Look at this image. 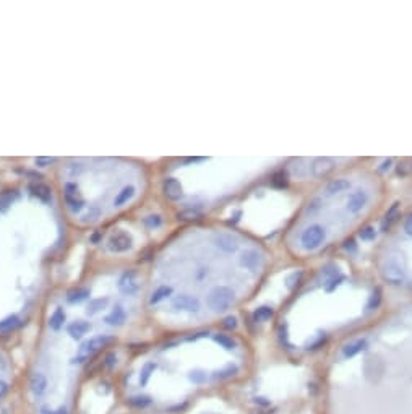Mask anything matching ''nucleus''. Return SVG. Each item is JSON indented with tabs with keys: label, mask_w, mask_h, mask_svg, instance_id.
<instances>
[{
	"label": "nucleus",
	"mask_w": 412,
	"mask_h": 414,
	"mask_svg": "<svg viewBox=\"0 0 412 414\" xmlns=\"http://www.w3.org/2000/svg\"><path fill=\"white\" fill-rule=\"evenodd\" d=\"M372 272L331 260L315 270L279 307L274 338L281 353L301 362L372 318L385 304Z\"/></svg>",
	"instance_id": "nucleus-6"
},
{
	"label": "nucleus",
	"mask_w": 412,
	"mask_h": 414,
	"mask_svg": "<svg viewBox=\"0 0 412 414\" xmlns=\"http://www.w3.org/2000/svg\"><path fill=\"white\" fill-rule=\"evenodd\" d=\"M16 414H18V412H16Z\"/></svg>",
	"instance_id": "nucleus-13"
},
{
	"label": "nucleus",
	"mask_w": 412,
	"mask_h": 414,
	"mask_svg": "<svg viewBox=\"0 0 412 414\" xmlns=\"http://www.w3.org/2000/svg\"><path fill=\"white\" fill-rule=\"evenodd\" d=\"M315 361V414H412V297L385 304Z\"/></svg>",
	"instance_id": "nucleus-5"
},
{
	"label": "nucleus",
	"mask_w": 412,
	"mask_h": 414,
	"mask_svg": "<svg viewBox=\"0 0 412 414\" xmlns=\"http://www.w3.org/2000/svg\"><path fill=\"white\" fill-rule=\"evenodd\" d=\"M15 346V343L0 339V414L18 412L23 361L16 357Z\"/></svg>",
	"instance_id": "nucleus-10"
},
{
	"label": "nucleus",
	"mask_w": 412,
	"mask_h": 414,
	"mask_svg": "<svg viewBox=\"0 0 412 414\" xmlns=\"http://www.w3.org/2000/svg\"><path fill=\"white\" fill-rule=\"evenodd\" d=\"M274 260L263 237L234 223H179L143 262L149 335L232 325L260 296Z\"/></svg>",
	"instance_id": "nucleus-2"
},
{
	"label": "nucleus",
	"mask_w": 412,
	"mask_h": 414,
	"mask_svg": "<svg viewBox=\"0 0 412 414\" xmlns=\"http://www.w3.org/2000/svg\"><path fill=\"white\" fill-rule=\"evenodd\" d=\"M109 414H166V412H149V411H135V409H123V408H114Z\"/></svg>",
	"instance_id": "nucleus-12"
},
{
	"label": "nucleus",
	"mask_w": 412,
	"mask_h": 414,
	"mask_svg": "<svg viewBox=\"0 0 412 414\" xmlns=\"http://www.w3.org/2000/svg\"><path fill=\"white\" fill-rule=\"evenodd\" d=\"M385 175L362 161L323 175L287 221L281 247L294 263H310L349 242L377 220L388 203Z\"/></svg>",
	"instance_id": "nucleus-7"
},
{
	"label": "nucleus",
	"mask_w": 412,
	"mask_h": 414,
	"mask_svg": "<svg viewBox=\"0 0 412 414\" xmlns=\"http://www.w3.org/2000/svg\"><path fill=\"white\" fill-rule=\"evenodd\" d=\"M143 263L85 255L60 278L33 327L23 359L18 414H80L88 387L130 346L151 338Z\"/></svg>",
	"instance_id": "nucleus-1"
},
{
	"label": "nucleus",
	"mask_w": 412,
	"mask_h": 414,
	"mask_svg": "<svg viewBox=\"0 0 412 414\" xmlns=\"http://www.w3.org/2000/svg\"><path fill=\"white\" fill-rule=\"evenodd\" d=\"M258 370L252 336L218 327L143 339L104 372L114 408L189 414L201 403L240 393Z\"/></svg>",
	"instance_id": "nucleus-3"
},
{
	"label": "nucleus",
	"mask_w": 412,
	"mask_h": 414,
	"mask_svg": "<svg viewBox=\"0 0 412 414\" xmlns=\"http://www.w3.org/2000/svg\"><path fill=\"white\" fill-rule=\"evenodd\" d=\"M77 242L43 169L0 175V339L34 327Z\"/></svg>",
	"instance_id": "nucleus-4"
},
{
	"label": "nucleus",
	"mask_w": 412,
	"mask_h": 414,
	"mask_svg": "<svg viewBox=\"0 0 412 414\" xmlns=\"http://www.w3.org/2000/svg\"><path fill=\"white\" fill-rule=\"evenodd\" d=\"M39 166L78 239L109 229L154 199V163L132 156H65Z\"/></svg>",
	"instance_id": "nucleus-8"
},
{
	"label": "nucleus",
	"mask_w": 412,
	"mask_h": 414,
	"mask_svg": "<svg viewBox=\"0 0 412 414\" xmlns=\"http://www.w3.org/2000/svg\"><path fill=\"white\" fill-rule=\"evenodd\" d=\"M250 414H315L312 406V398H297L287 401L277 408H255Z\"/></svg>",
	"instance_id": "nucleus-11"
},
{
	"label": "nucleus",
	"mask_w": 412,
	"mask_h": 414,
	"mask_svg": "<svg viewBox=\"0 0 412 414\" xmlns=\"http://www.w3.org/2000/svg\"><path fill=\"white\" fill-rule=\"evenodd\" d=\"M281 158H162L154 163L159 203L179 223L208 220L268 177Z\"/></svg>",
	"instance_id": "nucleus-9"
}]
</instances>
